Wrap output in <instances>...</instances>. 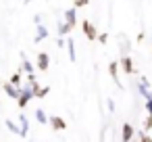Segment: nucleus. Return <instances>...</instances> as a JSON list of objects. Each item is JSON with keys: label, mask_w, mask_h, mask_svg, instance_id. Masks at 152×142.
<instances>
[{"label": "nucleus", "mask_w": 152, "mask_h": 142, "mask_svg": "<svg viewBox=\"0 0 152 142\" xmlns=\"http://www.w3.org/2000/svg\"><path fill=\"white\" fill-rule=\"evenodd\" d=\"M31 98H34V90H31V86H25V88L21 90V96H19V107L25 109Z\"/></svg>", "instance_id": "obj_1"}, {"label": "nucleus", "mask_w": 152, "mask_h": 142, "mask_svg": "<svg viewBox=\"0 0 152 142\" xmlns=\"http://www.w3.org/2000/svg\"><path fill=\"white\" fill-rule=\"evenodd\" d=\"M81 27H83V32H86V36H88L90 40H96V38H98V29H96L90 21H83V23H81Z\"/></svg>", "instance_id": "obj_2"}, {"label": "nucleus", "mask_w": 152, "mask_h": 142, "mask_svg": "<svg viewBox=\"0 0 152 142\" xmlns=\"http://www.w3.org/2000/svg\"><path fill=\"white\" fill-rule=\"evenodd\" d=\"M133 136H135V132H133L131 123H125V125H123V132H121V140H123V142H131Z\"/></svg>", "instance_id": "obj_3"}, {"label": "nucleus", "mask_w": 152, "mask_h": 142, "mask_svg": "<svg viewBox=\"0 0 152 142\" xmlns=\"http://www.w3.org/2000/svg\"><path fill=\"white\" fill-rule=\"evenodd\" d=\"M4 92H7V94H9L11 98H17V100H19V96H21V90H19V88H17V86H15L13 82L4 84Z\"/></svg>", "instance_id": "obj_4"}, {"label": "nucleus", "mask_w": 152, "mask_h": 142, "mask_svg": "<svg viewBox=\"0 0 152 142\" xmlns=\"http://www.w3.org/2000/svg\"><path fill=\"white\" fill-rule=\"evenodd\" d=\"M50 125H52V129H56V132H63V129L67 127V123H65L63 117H50Z\"/></svg>", "instance_id": "obj_5"}, {"label": "nucleus", "mask_w": 152, "mask_h": 142, "mask_svg": "<svg viewBox=\"0 0 152 142\" xmlns=\"http://www.w3.org/2000/svg\"><path fill=\"white\" fill-rule=\"evenodd\" d=\"M48 63H50V59H48V52H40V54H38V69L46 71V69H48Z\"/></svg>", "instance_id": "obj_6"}, {"label": "nucleus", "mask_w": 152, "mask_h": 142, "mask_svg": "<svg viewBox=\"0 0 152 142\" xmlns=\"http://www.w3.org/2000/svg\"><path fill=\"white\" fill-rule=\"evenodd\" d=\"M121 67H123V71H125V73H129V75L133 73V63H131V59H129L127 54L121 59Z\"/></svg>", "instance_id": "obj_7"}, {"label": "nucleus", "mask_w": 152, "mask_h": 142, "mask_svg": "<svg viewBox=\"0 0 152 142\" xmlns=\"http://www.w3.org/2000/svg\"><path fill=\"white\" fill-rule=\"evenodd\" d=\"M19 123H21V136H27V127H29V121L25 115H19Z\"/></svg>", "instance_id": "obj_8"}, {"label": "nucleus", "mask_w": 152, "mask_h": 142, "mask_svg": "<svg viewBox=\"0 0 152 142\" xmlns=\"http://www.w3.org/2000/svg\"><path fill=\"white\" fill-rule=\"evenodd\" d=\"M48 36V29L44 27V25H38V36H36V42H40V40H44Z\"/></svg>", "instance_id": "obj_9"}, {"label": "nucleus", "mask_w": 152, "mask_h": 142, "mask_svg": "<svg viewBox=\"0 0 152 142\" xmlns=\"http://www.w3.org/2000/svg\"><path fill=\"white\" fill-rule=\"evenodd\" d=\"M36 119H38L40 123H50V119L46 117V113H44L42 109H38V111H36Z\"/></svg>", "instance_id": "obj_10"}, {"label": "nucleus", "mask_w": 152, "mask_h": 142, "mask_svg": "<svg viewBox=\"0 0 152 142\" xmlns=\"http://www.w3.org/2000/svg\"><path fill=\"white\" fill-rule=\"evenodd\" d=\"M7 127H9V129H11L13 134H17V136H21V127H19L17 123H13L11 119H7Z\"/></svg>", "instance_id": "obj_11"}, {"label": "nucleus", "mask_w": 152, "mask_h": 142, "mask_svg": "<svg viewBox=\"0 0 152 142\" xmlns=\"http://www.w3.org/2000/svg\"><path fill=\"white\" fill-rule=\"evenodd\" d=\"M65 17H67V23H71V25H75V9H69L67 13H65Z\"/></svg>", "instance_id": "obj_12"}, {"label": "nucleus", "mask_w": 152, "mask_h": 142, "mask_svg": "<svg viewBox=\"0 0 152 142\" xmlns=\"http://www.w3.org/2000/svg\"><path fill=\"white\" fill-rule=\"evenodd\" d=\"M108 69H110V75L115 77V82L119 84V73H117V69H119V65H117V63H110V65H108ZM119 86H121V84H119Z\"/></svg>", "instance_id": "obj_13"}, {"label": "nucleus", "mask_w": 152, "mask_h": 142, "mask_svg": "<svg viewBox=\"0 0 152 142\" xmlns=\"http://www.w3.org/2000/svg\"><path fill=\"white\" fill-rule=\"evenodd\" d=\"M71 27H73L71 23H61V25H58V34H61V36H65V34H69V32H71Z\"/></svg>", "instance_id": "obj_14"}, {"label": "nucleus", "mask_w": 152, "mask_h": 142, "mask_svg": "<svg viewBox=\"0 0 152 142\" xmlns=\"http://www.w3.org/2000/svg\"><path fill=\"white\" fill-rule=\"evenodd\" d=\"M23 71H25V73H29V75H34V67H31V63H29L25 57H23Z\"/></svg>", "instance_id": "obj_15"}, {"label": "nucleus", "mask_w": 152, "mask_h": 142, "mask_svg": "<svg viewBox=\"0 0 152 142\" xmlns=\"http://www.w3.org/2000/svg\"><path fill=\"white\" fill-rule=\"evenodd\" d=\"M67 46H69V59L75 61V46H73V40H67Z\"/></svg>", "instance_id": "obj_16"}, {"label": "nucleus", "mask_w": 152, "mask_h": 142, "mask_svg": "<svg viewBox=\"0 0 152 142\" xmlns=\"http://www.w3.org/2000/svg\"><path fill=\"white\" fill-rule=\"evenodd\" d=\"M11 82H13L15 86H19V84H21V73H19V71H17V73H13V77H11Z\"/></svg>", "instance_id": "obj_17"}, {"label": "nucleus", "mask_w": 152, "mask_h": 142, "mask_svg": "<svg viewBox=\"0 0 152 142\" xmlns=\"http://www.w3.org/2000/svg\"><path fill=\"white\" fill-rule=\"evenodd\" d=\"M144 129H152V115H148L144 119Z\"/></svg>", "instance_id": "obj_18"}, {"label": "nucleus", "mask_w": 152, "mask_h": 142, "mask_svg": "<svg viewBox=\"0 0 152 142\" xmlns=\"http://www.w3.org/2000/svg\"><path fill=\"white\" fill-rule=\"evenodd\" d=\"M73 4H75V9H79V7H86L88 4V0H73Z\"/></svg>", "instance_id": "obj_19"}, {"label": "nucleus", "mask_w": 152, "mask_h": 142, "mask_svg": "<svg viewBox=\"0 0 152 142\" xmlns=\"http://www.w3.org/2000/svg\"><path fill=\"white\" fill-rule=\"evenodd\" d=\"M146 109H148V115H152V98H146Z\"/></svg>", "instance_id": "obj_20"}, {"label": "nucleus", "mask_w": 152, "mask_h": 142, "mask_svg": "<svg viewBox=\"0 0 152 142\" xmlns=\"http://www.w3.org/2000/svg\"><path fill=\"white\" fill-rule=\"evenodd\" d=\"M98 40H100L102 44H106V40H108V38H106V34H102V36H98Z\"/></svg>", "instance_id": "obj_21"}, {"label": "nucleus", "mask_w": 152, "mask_h": 142, "mask_svg": "<svg viewBox=\"0 0 152 142\" xmlns=\"http://www.w3.org/2000/svg\"><path fill=\"white\" fill-rule=\"evenodd\" d=\"M131 142H135V140H131Z\"/></svg>", "instance_id": "obj_22"}]
</instances>
